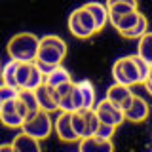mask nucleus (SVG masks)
<instances>
[{"mask_svg":"<svg viewBox=\"0 0 152 152\" xmlns=\"http://www.w3.org/2000/svg\"><path fill=\"white\" fill-rule=\"evenodd\" d=\"M82 93V101H84V108H93L95 104V86L89 80H82V82L76 84Z\"/></svg>","mask_w":152,"mask_h":152,"instance_id":"nucleus-20","label":"nucleus"},{"mask_svg":"<svg viewBox=\"0 0 152 152\" xmlns=\"http://www.w3.org/2000/svg\"><path fill=\"white\" fill-rule=\"evenodd\" d=\"M53 127H55V133H57V137H59L61 141H65V142L78 141V135L74 133L72 126H70V112L61 110V114L55 118V122H53Z\"/></svg>","mask_w":152,"mask_h":152,"instance_id":"nucleus-12","label":"nucleus"},{"mask_svg":"<svg viewBox=\"0 0 152 152\" xmlns=\"http://www.w3.org/2000/svg\"><path fill=\"white\" fill-rule=\"evenodd\" d=\"M93 110H95V114H97L99 122L108 124V126L118 127L122 122H126V118H124V112H122L118 107H114V104L108 101L107 97L101 99L97 104H93Z\"/></svg>","mask_w":152,"mask_h":152,"instance_id":"nucleus-7","label":"nucleus"},{"mask_svg":"<svg viewBox=\"0 0 152 152\" xmlns=\"http://www.w3.org/2000/svg\"><path fill=\"white\" fill-rule=\"evenodd\" d=\"M70 99H72V108L74 110H82L84 108V101H82V93H80L78 86H72V93H70Z\"/></svg>","mask_w":152,"mask_h":152,"instance_id":"nucleus-27","label":"nucleus"},{"mask_svg":"<svg viewBox=\"0 0 152 152\" xmlns=\"http://www.w3.org/2000/svg\"><path fill=\"white\" fill-rule=\"evenodd\" d=\"M17 99H19L23 104H25V108H27V118L32 116V114L38 110V101H36L34 89H25V88H21V89L17 91ZM27 118H25V120H27Z\"/></svg>","mask_w":152,"mask_h":152,"instance_id":"nucleus-18","label":"nucleus"},{"mask_svg":"<svg viewBox=\"0 0 152 152\" xmlns=\"http://www.w3.org/2000/svg\"><path fill=\"white\" fill-rule=\"evenodd\" d=\"M139 15L141 13L137 12V10H131V12L122 13V15H108V23H110L118 32H124V31H127V28H131L135 25Z\"/></svg>","mask_w":152,"mask_h":152,"instance_id":"nucleus-15","label":"nucleus"},{"mask_svg":"<svg viewBox=\"0 0 152 152\" xmlns=\"http://www.w3.org/2000/svg\"><path fill=\"white\" fill-rule=\"evenodd\" d=\"M69 31L72 32L76 38H82V40L93 36L95 32H97V27H95V21H93L91 13L84 6L76 8L69 15Z\"/></svg>","mask_w":152,"mask_h":152,"instance_id":"nucleus-4","label":"nucleus"},{"mask_svg":"<svg viewBox=\"0 0 152 152\" xmlns=\"http://www.w3.org/2000/svg\"><path fill=\"white\" fill-rule=\"evenodd\" d=\"M114 131H116V127H114V126H108V124H103V122H99V126H97V129H95V133H93V135L101 137V139H112Z\"/></svg>","mask_w":152,"mask_h":152,"instance_id":"nucleus-26","label":"nucleus"},{"mask_svg":"<svg viewBox=\"0 0 152 152\" xmlns=\"http://www.w3.org/2000/svg\"><path fill=\"white\" fill-rule=\"evenodd\" d=\"M34 95H36V101H38V108H42V110H46V112H53V110L59 108L55 89L51 88L50 84L42 82L40 86H36V88H34Z\"/></svg>","mask_w":152,"mask_h":152,"instance_id":"nucleus-9","label":"nucleus"},{"mask_svg":"<svg viewBox=\"0 0 152 152\" xmlns=\"http://www.w3.org/2000/svg\"><path fill=\"white\" fill-rule=\"evenodd\" d=\"M65 55H66V42L57 34H46L38 40V51L34 61L55 66V65H61Z\"/></svg>","mask_w":152,"mask_h":152,"instance_id":"nucleus-2","label":"nucleus"},{"mask_svg":"<svg viewBox=\"0 0 152 152\" xmlns=\"http://www.w3.org/2000/svg\"><path fill=\"white\" fill-rule=\"evenodd\" d=\"M84 8L91 13L97 31H101V28L107 25V21H108V10H107V6L101 4V2H88V4H84Z\"/></svg>","mask_w":152,"mask_h":152,"instance_id":"nucleus-16","label":"nucleus"},{"mask_svg":"<svg viewBox=\"0 0 152 152\" xmlns=\"http://www.w3.org/2000/svg\"><path fill=\"white\" fill-rule=\"evenodd\" d=\"M146 31H148V21H146V17L141 13L135 25H133L131 28H127V31L120 32V34H122L124 38H129V40H135V38H139V36L142 34V32H146Z\"/></svg>","mask_w":152,"mask_h":152,"instance_id":"nucleus-22","label":"nucleus"},{"mask_svg":"<svg viewBox=\"0 0 152 152\" xmlns=\"http://www.w3.org/2000/svg\"><path fill=\"white\" fill-rule=\"evenodd\" d=\"M124 118L129 122H145L148 118V103L141 97V95L133 93V99L129 103V107L124 110Z\"/></svg>","mask_w":152,"mask_h":152,"instance_id":"nucleus-11","label":"nucleus"},{"mask_svg":"<svg viewBox=\"0 0 152 152\" xmlns=\"http://www.w3.org/2000/svg\"><path fill=\"white\" fill-rule=\"evenodd\" d=\"M82 118H84V135L82 137H88V135H93L95 129L99 126V118L95 114L93 108H82Z\"/></svg>","mask_w":152,"mask_h":152,"instance_id":"nucleus-21","label":"nucleus"},{"mask_svg":"<svg viewBox=\"0 0 152 152\" xmlns=\"http://www.w3.org/2000/svg\"><path fill=\"white\" fill-rule=\"evenodd\" d=\"M38 38L32 32H19L8 42V53L13 61H34L38 51Z\"/></svg>","mask_w":152,"mask_h":152,"instance_id":"nucleus-3","label":"nucleus"},{"mask_svg":"<svg viewBox=\"0 0 152 152\" xmlns=\"http://www.w3.org/2000/svg\"><path fill=\"white\" fill-rule=\"evenodd\" d=\"M112 76L114 82L118 84H126V86L142 84L150 76V63H146L139 55L120 57L112 65Z\"/></svg>","mask_w":152,"mask_h":152,"instance_id":"nucleus-1","label":"nucleus"},{"mask_svg":"<svg viewBox=\"0 0 152 152\" xmlns=\"http://www.w3.org/2000/svg\"><path fill=\"white\" fill-rule=\"evenodd\" d=\"M17 91L19 88H13V86H8V84H2L0 86V104L10 101V99H15L17 97Z\"/></svg>","mask_w":152,"mask_h":152,"instance_id":"nucleus-25","label":"nucleus"},{"mask_svg":"<svg viewBox=\"0 0 152 152\" xmlns=\"http://www.w3.org/2000/svg\"><path fill=\"white\" fill-rule=\"evenodd\" d=\"M137 55L145 59L146 63L152 65V34L148 31L142 32L139 36V48H137Z\"/></svg>","mask_w":152,"mask_h":152,"instance_id":"nucleus-19","label":"nucleus"},{"mask_svg":"<svg viewBox=\"0 0 152 152\" xmlns=\"http://www.w3.org/2000/svg\"><path fill=\"white\" fill-rule=\"evenodd\" d=\"M25 118H27V108L17 97L0 104V122L6 127H21Z\"/></svg>","mask_w":152,"mask_h":152,"instance_id":"nucleus-6","label":"nucleus"},{"mask_svg":"<svg viewBox=\"0 0 152 152\" xmlns=\"http://www.w3.org/2000/svg\"><path fill=\"white\" fill-rule=\"evenodd\" d=\"M78 150L80 152H112L114 145L110 139H101L97 135H88L78 139Z\"/></svg>","mask_w":152,"mask_h":152,"instance_id":"nucleus-10","label":"nucleus"},{"mask_svg":"<svg viewBox=\"0 0 152 152\" xmlns=\"http://www.w3.org/2000/svg\"><path fill=\"white\" fill-rule=\"evenodd\" d=\"M21 127H23L25 133L36 137L38 141H42V139H46V137H50L51 129H53V122H51V118H50V112L38 108L32 116H28L27 120L21 124Z\"/></svg>","mask_w":152,"mask_h":152,"instance_id":"nucleus-5","label":"nucleus"},{"mask_svg":"<svg viewBox=\"0 0 152 152\" xmlns=\"http://www.w3.org/2000/svg\"><path fill=\"white\" fill-rule=\"evenodd\" d=\"M15 66H17V61H8L6 65L0 69V78H2V84H8V86H13L17 88L15 84Z\"/></svg>","mask_w":152,"mask_h":152,"instance_id":"nucleus-23","label":"nucleus"},{"mask_svg":"<svg viewBox=\"0 0 152 152\" xmlns=\"http://www.w3.org/2000/svg\"><path fill=\"white\" fill-rule=\"evenodd\" d=\"M108 10V15H122V13H127L131 10H137L135 4L129 2H112V4H104Z\"/></svg>","mask_w":152,"mask_h":152,"instance_id":"nucleus-24","label":"nucleus"},{"mask_svg":"<svg viewBox=\"0 0 152 152\" xmlns=\"http://www.w3.org/2000/svg\"><path fill=\"white\" fill-rule=\"evenodd\" d=\"M107 99L114 104V107H118V108L124 112L127 107H129V103H131V99H133L131 86L114 82L110 88H108V91H107Z\"/></svg>","mask_w":152,"mask_h":152,"instance_id":"nucleus-8","label":"nucleus"},{"mask_svg":"<svg viewBox=\"0 0 152 152\" xmlns=\"http://www.w3.org/2000/svg\"><path fill=\"white\" fill-rule=\"evenodd\" d=\"M72 86L74 82L69 80V82H63L59 86H55V95H57V104H59L61 110H66V112H72V99H70V93H72Z\"/></svg>","mask_w":152,"mask_h":152,"instance_id":"nucleus-14","label":"nucleus"},{"mask_svg":"<svg viewBox=\"0 0 152 152\" xmlns=\"http://www.w3.org/2000/svg\"><path fill=\"white\" fill-rule=\"evenodd\" d=\"M112 2H129V4H135L137 6V0H107V4H112Z\"/></svg>","mask_w":152,"mask_h":152,"instance_id":"nucleus-29","label":"nucleus"},{"mask_svg":"<svg viewBox=\"0 0 152 152\" xmlns=\"http://www.w3.org/2000/svg\"><path fill=\"white\" fill-rule=\"evenodd\" d=\"M69 80H72V78H70V72L66 69H63L61 65H55L53 69L44 76V82L50 84L51 88H55V86H59V84H63V82H69Z\"/></svg>","mask_w":152,"mask_h":152,"instance_id":"nucleus-17","label":"nucleus"},{"mask_svg":"<svg viewBox=\"0 0 152 152\" xmlns=\"http://www.w3.org/2000/svg\"><path fill=\"white\" fill-rule=\"evenodd\" d=\"M13 148H12V142L10 145H0V152H12Z\"/></svg>","mask_w":152,"mask_h":152,"instance_id":"nucleus-28","label":"nucleus"},{"mask_svg":"<svg viewBox=\"0 0 152 152\" xmlns=\"http://www.w3.org/2000/svg\"><path fill=\"white\" fill-rule=\"evenodd\" d=\"M12 148L17 150V152H40V141H38L36 137L21 131L19 135H15V139L12 141Z\"/></svg>","mask_w":152,"mask_h":152,"instance_id":"nucleus-13","label":"nucleus"}]
</instances>
